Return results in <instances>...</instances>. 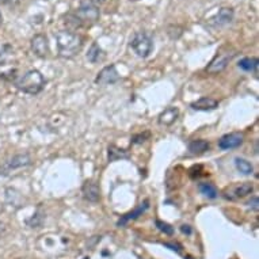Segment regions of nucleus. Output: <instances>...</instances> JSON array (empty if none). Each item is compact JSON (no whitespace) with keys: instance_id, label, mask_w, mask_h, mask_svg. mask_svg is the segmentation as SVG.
Instances as JSON below:
<instances>
[{"instance_id":"17","label":"nucleus","mask_w":259,"mask_h":259,"mask_svg":"<svg viewBox=\"0 0 259 259\" xmlns=\"http://www.w3.org/2000/svg\"><path fill=\"white\" fill-rule=\"evenodd\" d=\"M187 148H189V152L191 155H202V153L208 152L209 149H210V144H209V141L198 139V140L190 141Z\"/></svg>"},{"instance_id":"25","label":"nucleus","mask_w":259,"mask_h":259,"mask_svg":"<svg viewBox=\"0 0 259 259\" xmlns=\"http://www.w3.org/2000/svg\"><path fill=\"white\" fill-rule=\"evenodd\" d=\"M247 205H248V208H251L252 210H258V197H252V198L247 202Z\"/></svg>"},{"instance_id":"9","label":"nucleus","mask_w":259,"mask_h":259,"mask_svg":"<svg viewBox=\"0 0 259 259\" xmlns=\"http://www.w3.org/2000/svg\"><path fill=\"white\" fill-rule=\"evenodd\" d=\"M243 140H244L243 133H239V132L228 133V135H224V136L221 137L220 140H219V148L223 149V151L235 149L243 144Z\"/></svg>"},{"instance_id":"28","label":"nucleus","mask_w":259,"mask_h":259,"mask_svg":"<svg viewBox=\"0 0 259 259\" xmlns=\"http://www.w3.org/2000/svg\"><path fill=\"white\" fill-rule=\"evenodd\" d=\"M3 232H5V224H3V223H0V236L3 235Z\"/></svg>"},{"instance_id":"11","label":"nucleus","mask_w":259,"mask_h":259,"mask_svg":"<svg viewBox=\"0 0 259 259\" xmlns=\"http://www.w3.org/2000/svg\"><path fill=\"white\" fill-rule=\"evenodd\" d=\"M148 208H149V200H144L136 209H135V210H133V212H129L126 213V214L121 216V219L117 221V225H118V227H125V225L129 224L131 221L136 220V219H139L140 216H143V213L147 212Z\"/></svg>"},{"instance_id":"5","label":"nucleus","mask_w":259,"mask_h":259,"mask_svg":"<svg viewBox=\"0 0 259 259\" xmlns=\"http://www.w3.org/2000/svg\"><path fill=\"white\" fill-rule=\"evenodd\" d=\"M236 52H220L214 56V59L209 63V65L206 67V72L210 73V75H216V73L223 72L227 65L230 64V61L235 57Z\"/></svg>"},{"instance_id":"16","label":"nucleus","mask_w":259,"mask_h":259,"mask_svg":"<svg viewBox=\"0 0 259 259\" xmlns=\"http://www.w3.org/2000/svg\"><path fill=\"white\" fill-rule=\"evenodd\" d=\"M105 59H106V53L103 52L102 48L99 47L97 42L91 44V47H90L89 52H87V60H89L90 63H102V61H105Z\"/></svg>"},{"instance_id":"14","label":"nucleus","mask_w":259,"mask_h":259,"mask_svg":"<svg viewBox=\"0 0 259 259\" xmlns=\"http://www.w3.org/2000/svg\"><path fill=\"white\" fill-rule=\"evenodd\" d=\"M179 117V109L178 107H167L166 110H163L157 117V121L160 125L164 126H170L177 121Z\"/></svg>"},{"instance_id":"22","label":"nucleus","mask_w":259,"mask_h":259,"mask_svg":"<svg viewBox=\"0 0 259 259\" xmlns=\"http://www.w3.org/2000/svg\"><path fill=\"white\" fill-rule=\"evenodd\" d=\"M14 57V51L11 45H5L0 51V65H9Z\"/></svg>"},{"instance_id":"15","label":"nucleus","mask_w":259,"mask_h":259,"mask_svg":"<svg viewBox=\"0 0 259 259\" xmlns=\"http://www.w3.org/2000/svg\"><path fill=\"white\" fill-rule=\"evenodd\" d=\"M193 110H198V111H210L214 110L219 107V102L216 99L209 98V97H204V98L198 99L196 102H193L190 105Z\"/></svg>"},{"instance_id":"12","label":"nucleus","mask_w":259,"mask_h":259,"mask_svg":"<svg viewBox=\"0 0 259 259\" xmlns=\"http://www.w3.org/2000/svg\"><path fill=\"white\" fill-rule=\"evenodd\" d=\"M81 194L90 202H98L101 200V189L94 181H85L81 186Z\"/></svg>"},{"instance_id":"21","label":"nucleus","mask_w":259,"mask_h":259,"mask_svg":"<svg viewBox=\"0 0 259 259\" xmlns=\"http://www.w3.org/2000/svg\"><path fill=\"white\" fill-rule=\"evenodd\" d=\"M235 166H236L239 172H242L243 175H251L254 171V167L250 161H247L246 159H240V157L235 159Z\"/></svg>"},{"instance_id":"30","label":"nucleus","mask_w":259,"mask_h":259,"mask_svg":"<svg viewBox=\"0 0 259 259\" xmlns=\"http://www.w3.org/2000/svg\"><path fill=\"white\" fill-rule=\"evenodd\" d=\"M0 25H2V14H0Z\"/></svg>"},{"instance_id":"23","label":"nucleus","mask_w":259,"mask_h":259,"mask_svg":"<svg viewBox=\"0 0 259 259\" xmlns=\"http://www.w3.org/2000/svg\"><path fill=\"white\" fill-rule=\"evenodd\" d=\"M156 227H157V230L161 231L164 235L171 236V235L174 234V228H172L168 223H164V221H161V220H156Z\"/></svg>"},{"instance_id":"26","label":"nucleus","mask_w":259,"mask_h":259,"mask_svg":"<svg viewBox=\"0 0 259 259\" xmlns=\"http://www.w3.org/2000/svg\"><path fill=\"white\" fill-rule=\"evenodd\" d=\"M2 3H5L7 6H15L19 3V0H0Z\"/></svg>"},{"instance_id":"31","label":"nucleus","mask_w":259,"mask_h":259,"mask_svg":"<svg viewBox=\"0 0 259 259\" xmlns=\"http://www.w3.org/2000/svg\"><path fill=\"white\" fill-rule=\"evenodd\" d=\"M84 259H89V258H84Z\"/></svg>"},{"instance_id":"24","label":"nucleus","mask_w":259,"mask_h":259,"mask_svg":"<svg viewBox=\"0 0 259 259\" xmlns=\"http://www.w3.org/2000/svg\"><path fill=\"white\" fill-rule=\"evenodd\" d=\"M148 137H149V133L148 132L141 133V135H136V136H133L132 144H141V143H144V141L147 140Z\"/></svg>"},{"instance_id":"6","label":"nucleus","mask_w":259,"mask_h":259,"mask_svg":"<svg viewBox=\"0 0 259 259\" xmlns=\"http://www.w3.org/2000/svg\"><path fill=\"white\" fill-rule=\"evenodd\" d=\"M31 164V157L29 153H18L15 156L10 157L9 160L5 161V164L0 168V174L9 175L11 171L19 170L23 167H27Z\"/></svg>"},{"instance_id":"18","label":"nucleus","mask_w":259,"mask_h":259,"mask_svg":"<svg viewBox=\"0 0 259 259\" xmlns=\"http://www.w3.org/2000/svg\"><path fill=\"white\" fill-rule=\"evenodd\" d=\"M107 157H109V161H115L119 160V159H129V153L125 149L119 148L117 145L111 144L109 145L107 148Z\"/></svg>"},{"instance_id":"10","label":"nucleus","mask_w":259,"mask_h":259,"mask_svg":"<svg viewBox=\"0 0 259 259\" xmlns=\"http://www.w3.org/2000/svg\"><path fill=\"white\" fill-rule=\"evenodd\" d=\"M30 45H31L33 53L38 57H47L48 53H49V41H48L47 35L35 34L31 38Z\"/></svg>"},{"instance_id":"19","label":"nucleus","mask_w":259,"mask_h":259,"mask_svg":"<svg viewBox=\"0 0 259 259\" xmlns=\"http://www.w3.org/2000/svg\"><path fill=\"white\" fill-rule=\"evenodd\" d=\"M239 68H242L243 71H246V72H254L256 73L258 71V65L259 61L256 57H244L239 61Z\"/></svg>"},{"instance_id":"13","label":"nucleus","mask_w":259,"mask_h":259,"mask_svg":"<svg viewBox=\"0 0 259 259\" xmlns=\"http://www.w3.org/2000/svg\"><path fill=\"white\" fill-rule=\"evenodd\" d=\"M234 21V10L228 9V7H224L221 9L217 15L212 19V23L214 26H219V27H223V26L230 25L231 22Z\"/></svg>"},{"instance_id":"27","label":"nucleus","mask_w":259,"mask_h":259,"mask_svg":"<svg viewBox=\"0 0 259 259\" xmlns=\"http://www.w3.org/2000/svg\"><path fill=\"white\" fill-rule=\"evenodd\" d=\"M181 231H182L183 234L190 235V234H191V228H190V225H182V227H181Z\"/></svg>"},{"instance_id":"20","label":"nucleus","mask_w":259,"mask_h":259,"mask_svg":"<svg viewBox=\"0 0 259 259\" xmlns=\"http://www.w3.org/2000/svg\"><path fill=\"white\" fill-rule=\"evenodd\" d=\"M198 190L204 197L209 198V200H214L219 196V191H217L216 186L213 183L209 182H202L198 185Z\"/></svg>"},{"instance_id":"7","label":"nucleus","mask_w":259,"mask_h":259,"mask_svg":"<svg viewBox=\"0 0 259 259\" xmlns=\"http://www.w3.org/2000/svg\"><path fill=\"white\" fill-rule=\"evenodd\" d=\"M254 191V186H252V183L250 182H243V183H238V185H235V186L230 187V189H227L224 191V197L227 200H238V198H243V197L248 196Z\"/></svg>"},{"instance_id":"4","label":"nucleus","mask_w":259,"mask_h":259,"mask_svg":"<svg viewBox=\"0 0 259 259\" xmlns=\"http://www.w3.org/2000/svg\"><path fill=\"white\" fill-rule=\"evenodd\" d=\"M131 48L136 53V56H139L141 59H147L153 51L152 37L145 31H139L131 39Z\"/></svg>"},{"instance_id":"3","label":"nucleus","mask_w":259,"mask_h":259,"mask_svg":"<svg viewBox=\"0 0 259 259\" xmlns=\"http://www.w3.org/2000/svg\"><path fill=\"white\" fill-rule=\"evenodd\" d=\"M73 15L80 26H90L98 21L101 14H99L97 5H94L91 0H83L80 7L77 9V11Z\"/></svg>"},{"instance_id":"29","label":"nucleus","mask_w":259,"mask_h":259,"mask_svg":"<svg viewBox=\"0 0 259 259\" xmlns=\"http://www.w3.org/2000/svg\"><path fill=\"white\" fill-rule=\"evenodd\" d=\"M91 2H93L94 5H97V3H103L105 0H91Z\"/></svg>"},{"instance_id":"8","label":"nucleus","mask_w":259,"mask_h":259,"mask_svg":"<svg viewBox=\"0 0 259 259\" xmlns=\"http://www.w3.org/2000/svg\"><path fill=\"white\" fill-rule=\"evenodd\" d=\"M119 80V73L115 68V65L110 64L106 65L105 68L101 69V72L98 73V76L95 77V83L99 85H109L114 84Z\"/></svg>"},{"instance_id":"2","label":"nucleus","mask_w":259,"mask_h":259,"mask_svg":"<svg viewBox=\"0 0 259 259\" xmlns=\"http://www.w3.org/2000/svg\"><path fill=\"white\" fill-rule=\"evenodd\" d=\"M14 84L22 93L29 94V95H37L45 87V79L39 71L30 69L21 76H17V79L14 80Z\"/></svg>"},{"instance_id":"1","label":"nucleus","mask_w":259,"mask_h":259,"mask_svg":"<svg viewBox=\"0 0 259 259\" xmlns=\"http://www.w3.org/2000/svg\"><path fill=\"white\" fill-rule=\"evenodd\" d=\"M59 55L64 59H72L83 48V37L71 30H60L56 33Z\"/></svg>"}]
</instances>
